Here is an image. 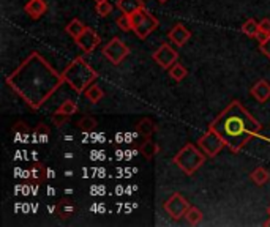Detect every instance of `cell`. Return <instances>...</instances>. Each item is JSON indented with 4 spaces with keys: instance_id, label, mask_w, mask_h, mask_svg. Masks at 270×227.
I'll use <instances>...</instances> for the list:
<instances>
[{
    "instance_id": "6da1fadb",
    "label": "cell",
    "mask_w": 270,
    "mask_h": 227,
    "mask_svg": "<svg viewBox=\"0 0 270 227\" xmlns=\"http://www.w3.org/2000/svg\"><path fill=\"white\" fill-rule=\"evenodd\" d=\"M5 82L26 101L27 106L40 109L60 88L65 79L40 52H32Z\"/></svg>"
},
{
    "instance_id": "7a4b0ae2",
    "label": "cell",
    "mask_w": 270,
    "mask_h": 227,
    "mask_svg": "<svg viewBox=\"0 0 270 227\" xmlns=\"http://www.w3.org/2000/svg\"><path fill=\"white\" fill-rule=\"evenodd\" d=\"M209 128L218 132V136L224 140L226 147L232 153H238L261 131L262 126L240 102L232 101L210 123Z\"/></svg>"
},
{
    "instance_id": "3957f363",
    "label": "cell",
    "mask_w": 270,
    "mask_h": 227,
    "mask_svg": "<svg viewBox=\"0 0 270 227\" xmlns=\"http://www.w3.org/2000/svg\"><path fill=\"white\" fill-rule=\"evenodd\" d=\"M62 74L76 94H84L98 78V73L87 64L84 57H76Z\"/></svg>"
},
{
    "instance_id": "277c9868",
    "label": "cell",
    "mask_w": 270,
    "mask_h": 227,
    "mask_svg": "<svg viewBox=\"0 0 270 227\" xmlns=\"http://www.w3.org/2000/svg\"><path fill=\"white\" fill-rule=\"evenodd\" d=\"M205 158L207 154L201 148L193 146V144H186V146L180 148L177 154L172 158V162L177 164L185 174L193 175L205 162Z\"/></svg>"
},
{
    "instance_id": "5b68a950",
    "label": "cell",
    "mask_w": 270,
    "mask_h": 227,
    "mask_svg": "<svg viewBox=\"0 0 270 227\" xmlns=\"http://www.w3.org/2000/svg\"><path fill=\"white\" fill-rule=\"evenodd\" d=\"M130 19H131L133 32L139 36V40H145L158 27V19L152 13H149L145 8H141L138 12H134L133 14H130Z\"/></svg>"
},
{
    "instance_id": "8992f818",
    "label": "cell",
    "mask_w": 270,
    "mask_h": 227,
    "mask_svg": "<svg viewBox=\"0 0 270 227\" xmlns=\"http://www.w3.org/2000/svg\"><path fill=\"white\" fill-rule=\"evenodd\" d=\"M198 147L209 158H213V156H216V154L221 152L223 147H226V144H224V140L220 136H218V132H215L212 128H209L204 136L198 140Z\"/></svg>"
},
{
    "instance_id": "52a82bcc",
    "label": "cell",
    "mask_w": 270,
    "mask_h": 227,
    "mask_svg": "<svg viewBox=\"0 0 270 227\" xmlns=\"http://www.w3.org/2000/svg\"><path fill=\"white\" fill-rule=\"evenodd\" d=\"M163 207H164V212L168 213L172 220L179 221V220L185 218V213L191 207V205L188 204V200H186L180 192H174L171 198L164 202Z\"/></svg>"
},
{
    "instance_id": "ba28073f",
    "label": "cell",
    "mask_w": 270,
    "mask_h": 227,
    "mask_svg": "<svg viewBox=\"0 0 270 227\" xmlns=\"http://www.w3.org/2000/svg\"><path fill=\"white\" fill-rule=\"evenodd\" d=\"M103 54H105V57L112 65H120L123 58H127V56L130 54V49L120 38H112L109 43L103 48Z\"/></svg>"
},
{
    "instance_id": "9c48e42d",
    "label": "cell",
    "mask_w": 270,
    "mask_h": 227,
    "mask_svg": "<svg viewBox=\"0 0 270 227\" xmlns=\"http://www.w3.org/2000/svg\"><path fill=\"white\" fill-rule=\"evenodd\" d=\"M152 58L157 62V64L161 66V68H171L175 62H177V58H179V52L175 50L172 46H169V44H166V43H163L155 52L152 54Z\"/></svg>"
},
{
    "instance_id": "30bf717a",
    "label": "cell",
    "mask_w": 270,
    "mask_h": 227,
    "mask_svg": "<svg viewBox=\"0 0 270 227\" xmlns=\"http://www.w3.org/2000/svg\"><path fill=\"white\" fill-rule=\"evenodd\" d=\"M76 44L84 50V52H93V49H95L98 44H100V36H98V34L95 32L93 28H90V27H87L84 32H82V35L81 36H78L76 40Z\"/></svg>"
},
{
    "instance_id": "8fae6325",
    "label": "cell",
    "mask_w": 270,
    "mask_h": 227,
    "mask_svg": "<svg viewBox=\"0 0 270 227\" xmlns=\"http://www.w3.org/2000/svg\"><path fill=\"white\" fill-rule=\"evenodd\" d=\"M168 36H169V40L172 41L174 44H177V48H182V46H185V44L190 41L191 32H190V30L186 28L183 24H175V26L169 30Z\"/></svg>"
},
{
    "instance_id": "7c38bea8",
    "label": "cell",
    "mask_w": 270,
    "mask_h": 227,
    "mask_svg": "<svg viewBox=\"0 0 270 227\" xmlns=\"http://www.w3.org/2000/svg\"><path fill=\"white\" fill-rule=\"evenodd\" d=\"M251 96L257 102H267L270 100V84L267 80H257L251 88Z\"/></svg>"
},
{
    "instance_id": "4fadbf2b",
    "label": "cell",
    "mask_w": 270,
    "mask_h": 227,
    "mask_svg": "<svg viewBox=\"0 0 270 227\" xmlns=\"http://www.w3.org/2000/svg\"><path fill=\"white\" fill-rule=\"evenodd\" d=\"M48 10V4L45 0H29L26 5V13L32 18V19H38L41 18Z\"/></svg>"
},
{
    "instance_id": "5bb4252c",
    "label": "cell",
    "mask_w": 270,
    "mask_h": 227,
    "mask_svg": "<svg viewBox=\"0 0 270 227\" xmlns=\"http://www.w3.org/2000/svg\"><path fill=\"white\" fill-rule=\"evenodd\" d=\"M117 6L122 13L125 14H133L134 12H138V10L144 8V2L142 0H117Z\"/></svg>"
},
{
    "instance_id": "9a60e30c",
    "label": "cell",
    "mask_w": 270,
    "mask_h": 227,
    "mask_svg": "<svg viewBox=\"0 0 270 227\" xmlns=\"http://www.w3.org/2000/svg\"><path fill=\"white\" fill-rule=\"evenodd\" d=\"M75 212H76L75 204L70 202L68 199L60 200V202L56 205V213H57L59 218H62V220H68Z\"/></svg>"
},
{
    "instance_id": "2e32d148",
    "label": "cell",
    "mask_w": 270,
    "mask_h": 227,
    "mask_svg": "<svg viewBox=\"0 0 270 227\" xmlns=\"http://www.w3.org/2000/svg\"><path fill=\"white\" fill-rule=\"evenodd\" d=\"M138 132L139 134H142L144 138H150V136H153L155 132H157V125L149 118V117H145V118H142L139 123H138Z\"/></svg>"
},
{
    "instance_id": "e0dca14e",
    "label": "cell",
    "mask_w": 270,
    "mask_h": 227,
    "mask_svg": "<svg viewBox=\"0 0 270 227\" xmlns=\"http://www.w3.org/2000/svg\"><path fill=\"white\" fill-rule=\"evenodd\" d=\"M158 150H160L158 144L155 142V140H152V139H149V138H147V140H144V144L139 147V152H141L147 160H152L155 154L158 153Z\"/></svg>"
},
{
    "instance_id": "ac0fdd59",
    "label": "cell",
    "mask_w": 270,
    "mask_h": 227,
    "mask_svg": "<svg viewBox=\"0 0 270 227\" xmlns=\"http://www.w3.org/2000/svg\"><path fill=\"white\" fill-rule=\"evenodd\" d=\"M84 95H86V98H87L90 102L97 104L98 101H101L103 98H105V92H103L101 87H98V86H95V84H92V86L84 92Z\"/></svg>"
},
{
    "instance_id": "d6986e66",
    "label": "cell",
    "mask_w": 270,
    "mask_h": 227,
    "mask_svg": "<svg viewBox=\"0 0 270 227\" xmlns=\"http://www.w3.org/2000/svg\"><path fill=\"white\" fill-rule=\"evenodd\" d=\"M86 28H87V27H86L84 24H82L79 19H73L71 22L67 26V34H68V35H71L73 38L76 40L78 36H81V35H82V32H84Z\"/></svg>"
},
{
    "instance_id": "ffe728a7",
    "label": "cell",
    "mask_w": 270,
    "mask_h": 227,
    "mask_svg": "<svg viewBox=\"0 0 270 227\" xmlns=\"http://www.w3.org/2000/svg\"><path fill=\"white\" fill-rule=\"evenodd\" d=\"M250 178L257 184V186H262V184H265V183L268 182L270 175H268V172H267L264 168H256V169L251 172Z\"/></svg>"
},
{
    "instance_id": "44dd1931",
    "label": "cell",
    "mask_w": 270,
    "mask_h": 227,
    "mask_svg": "<svg viewBox=\"0 0 270 227\" xmlns=\"http://www.w3.org/2000/svg\"><path fill=\"white\" fill-rule=\"evenodd\" d=\"M185 220L190 226H196L202 221V212L198 207H190L185 213Z\"/></svg>"
},
{
    "instance_id": "7402d4cb",
    "label": "cell",
    "mask_w": 270,
    "mask_h": 227,
    "mask_svg": "<svg viewBox=\"0 0 270 227\" xmlns=\"http://www.w3.org/2000/svg\"><path fill=\"white\" fill-rule=\"evenodd\" d=\"M186 73H188V71H186V68L182 64H179V62H175V64L169 68V76L177 82L183 80L186 78Z\"/></svg>"
},
{
    "instance_id": "603a6c76",
    "label": "cell",
    "mask_w": 270,
    "mask_h": 227,
    "mask_svg": "<svg viewBox=\"0 0 270 227\" xmlns=\"http://www.w3.org/2000/svg\"><path fill=\"white\" fill-rule=\"evenodd\" d=\"M13 136L16 139V142H26L27 136H29V126L24 122H19L13 128Z\"/></svg>"
},
{
    "instance_id": "cb8c5ba5",
    "label": "cell",
    "mask_w": 270,
    "mask_h": 227,
    "mask_svg": "<svg viewBox=\"0 0 270 227\" xmlns=\"http://www.w3.org/2000/svg\"><path fill=\"white\" fill-rule=\"evenodd\" d=\"M240 30L246 36L254 38L257 35V32H259V22H257V20H254V19H248V20H245V22H243Z\"/></svg>"
},
{
    "instance_id": "d4e9b609",
    "label": "cell",
    "mask_w": 270,
    "mask_h": 227,
    "mask_svg": "<svg viewBox=\"0 0 270 227\" xmlns=\"http://www.w3.org/2000/svg\"><path fill=\"white\" fill-rule=\"evenodd\" d=\"M51 138V131L49 128L45 125V123H40L35 130V134H34V139L35 142H41V144H46Z\"/></svg>"
},
{
    "instance_id": "484cf974",
    "label": "cell",
    "mask_w": 270,
    "mask_h": 227,
    "mask_svg": "<svg viewBox=\"0 0 270 227\" xmlns=\"http://www.w3.org/2000/svg\"><path fill=\"white\" fill-rule=\"evenodd\" d=\"M78 126H79L82 131H92V130L97 128V118L92 117V116H84V117L79 120Z\"/></svg>"
},
{
    "instance_id": "4316f807",
    "label": "cell",
    "mask_w": 270,
    "mask_h": 227,
    "mask_svg": "<svg viewBox=\"0 0 270 227\" xmlns=\"http://www.w3.org/2000/svg\"><path fill=\"white\" fill-rule=\"evenodd\" d=\"M57 110H60V112H64V114H67V116H75V114L78 112V104L73 100H67V101H64L62 104L59 106V109Z\"/></svg>"
},
{
    "instance_id": "83f0119b",
    "label": "cell",
    "mask_w": 270,
    "mask_h": 227,
    "mask_svg": "<svg viewBox=\"0 0 270 227\" xmlns=\"http://www.w3.org/2000/svg\"><path fill=\"white\" fill-rule=\"evenodd\" d=\"M116 24H117V27L122 30V32H130V30H133V28H131V19H130V16L125 14V13H123L120 18H117Z\"/></svg>"
},
{
    "instance_id": "f1b7e54d",
    "label": "cell",
    "mask_w": 270,
    "mask_h": 227,
    "mask_svg": "<svg viewBox=\"0 0 270 227\" xmlns=\"http://www.w3.org/2000/svg\"><path fill=\"white\" fill-rule=\"evenodd\" d=\"M112 12V5L109 2H101V4H97V14L100 18H106L109 16Z\"/></svg>"
},
{
    "instance_id": "f546056e",
    "label": "cell",
    "mask_w": 270,
    "mask_h": 227,
    "mask_svg": "<svg viewBox=\"0 0 270 227\" xmlns=\"http://www.w3.org/2000/svg\"><path fill=\"white\" fill-rule=\"evenodd\" d=\"M68 120H70V116H67V114L60 112V110H56L53 116V122L56 126H64V123H67Z\"/></svg>"
},
{
    "instance_id": "4dcf8cb0",
    "label": "cell",
    "mask_w": 270,
    "mask_h": 227,
    "mask_svg": "<svg viewBox=\"0 0 270 227\" xmlns=\"http://www.w3.org/2000/svg\"><path fill=\"white\" fill-rule=\"evenodd\" d=\"M30 174H32V178H34V182H37V183H40L41 180L45 178V169H43V166H41V164H37V166H34L32 170H30Z\"/></svg>"
},
{
    "instance_id": "1f68e13d",
    "label": "cell",
    "mask_w": 270,
    "mask_h": 227,
    "mask_svg": "<svg viewBox=\"0 0 270 227\" xmlns=\"http://www.w3.org/2000/svg\"><path fill=\"white\" fill-rule=\"evenodd\" d=\"M254 38L259 41V44H261V43H264V41H267L270 38V34H267V32H264V30L259 28V32H257V35Z\"/></svg>"
},
{
    "instance_id": "d6a6232c",
    "label": "cell",
    "mask_w": 270,
    "mask_h": 227,
    "mask_svg": "<svg viewBox=\"0 0 270 227\" xmlns=\"http://www.w3.org/2000/svg\"><path fill=\"white\" fill-rule=\"evenodd\" d=\"M259 48H261V52L270 58V38L267 41H264V43H261V46H259Z\"/></svg>"
},
{
    "instance_id": "836d02e7",
    "label": "cell",
    "mask_w": 270,
    "mask_h": 227,
    "mask_svg": "<svg viewBox=\"0 0 270 227\" xmlns=\"http://www.w3.org/2000/svg\"><path fill=\"white\" fill-rule=\"evenodd\" d=\"M259 28L264 30V32L270 34V19H262L261 22H259Z\"/></svg>"
},
{
    "instance_id": "e575fe53",
    "label": "cell",
    "mask_w": 270,
    "mask_h": 227,
    "mask_svg": "<svg viewBox=\"0 0 270 227\" xmlns=\"http://www.w3.org/2000/svg\"><path fill=\"white\" fill-rule=\"evenodd\" d=\"M97 4H101V2H108V0H95Z\"/></svg>"
},
{
    "instance_id": "d590c367",
    "label": "cell",
    "mask_w": 270,
    "mask_h": 227,
    "mask_svg": "<svg viewBox=\"0 0 270 227\" xmlns=\"http://www.w3.org/2000/svg\"><path fill=\"white\" fill-rule=\"evenodd\" d=\"M158 2H161V4H164V2H168V0H158Z\"/></svg>"
},
{
    "instance_id": "8d00e7d4",
    "label": "cell",
    "mask_w": 270,
    "mask_h": 227,
    "mask_svg": "<svg viewBox=\"0 0 270 227\" xmlns=\"http://www.w3.org/2000/svg\"><path fill=\"white\" fill-rule=\"evenodd\" d=\"M267 213H268V216H270V207H268V210H267Z\"/></svg>"
}]
</instances>
